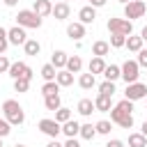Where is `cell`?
Masks as SVG:
<instances>
[{"mask_svg":"<svg viewBox=\"0 0 147 147\" xmlns=\"http://www.w3.org/2000/svg\"><path fill=\"white\" fill-rule=\"evenodd\" d=\"M87 2H90V0H87Z\"/></svg>","mask_w":147,"mask_h":147,"instance_id":"cell-52","label":"cell"},{"mask_svg":"<svg viewBox=\"0 0 147 147\" xmlns=\"http://www.w3.org/2000/svg\"><path fill=\"white\" fill-rule=\"evenodd\" d=\"M64 147H80V142H78L76 138H67V142H64Z\"/></svg>","mask_w":147,"mask_h":147,"instance_id":"cell-42","label":"cell"},{"mask_svg":"<svg viewBox=\"0 0 147 147\" xmlns=\"http://www.w3.org/2000/svg\"><path fill=\"white\" fill-rule=\"evenodd\" d=\"M2 2H5V5H7V7H14V5H16V2H18V0H2Z\"/></svg>","mask_w":147,"mask_h":147,"instance_id":"cell-46","label":"cell"},{"mask_svg":"<svg viewBox=\"0 0 147 147\" xmlns=\"http://www.w3.org/2000/svg\"><path fill=\"white\" fill-rule=\"evenodd\" d=\"M55 76H57V69H55L51 62L41 67V78H44V80H55Z\"/></svg>","mask_w":147,"mask_h":147,"instance_id":"cell-31","label":"cell"},{"mask_svg":"<svg viewBox=\"0 0 147 147\" xmlns=\"http://www.w3.org/2000/svg\"><path fill=\"white\" fill-rule=\"evenodd\" d=\"M76 110H78L83 117H90V115L96 110V106H94V101H92V99H80V101H78V106H76Z\"/></svg>","mask_w":147,"mask_h":147,"instance_id":"cell-18","label":"cell"},{"mask_svg":"<svg viewBox=\"0 0 147 147\" xmlns=\"http://www.w3.org/2000/svg\"><path fill=\"white\" fill-rule=\"evenodd\" d=\"M41 23H44V18H41L34 9H21V11L16 14V25H21V28H32V30H37V28H41Z\"/></svg>","mask_w":147,"mask_h":147,"instance_id":"cell-3","label":"cell"},{"mask_svg":"<svg viewBox=\"0 0 147 147\" xmlns=\"http://www.w3.org/2000/svg\"><path fill=\"white\" fill-rule=\"evenodd\" d=\"M129 147H147V136H142V133H129Z\"/></svg>","mask_w":147,"mask_h":147,"instance_id":"cell-28","label":"cell"},{"mask_svg":"<svg viewBox=\"0 0 147 147\" xmlns=\"http://www.w3.org/2000/svg\"><path fill=\"white\" fill-rule=\"evenodd\" d=\"M9 133H11V124L7 122V117H5V115H0V136H2V138H7Z\"/></svg>","mask_w":147,"mask_h":147,"instance_id":"cell-38","label":"cell"},{"mask_svg":"<svg viewBox=\"0 0 147 147\" xmlns=\"http://www.w3.org/2000/svg\"><path fill=\"white\" fill-rule=\"evenodd\" d=\"M138 76H140V64H138L136 60H126V62L122 64V78H124V83H126V85H129V83H136Z\"/></svg>","mask_w":147,"mask_h":147,"instance_id":"cell-8","label":"cell"},{"mask_svg":"<svg viewBox=\"0 0 147 147\" xmlns=\"http://www.w3.org/2000/svg\"><path fill=\"white\" fill-rule=\"evenodd\" d=\"M106 2H108V0H90V5H92V7H96V9H99V7H103Z\"/></svg>","mask_w":147,"mask_h":147,"instance_id":"cell-43","label":"cell"},{"mask_svg":"<svg viewBox=\"0 0 147 147\" xmlns=\"http://www.w3.org/2000/svg\"><path fill=\"white\" fill-rule=\"evenodd\" d=\"M46 147H64V145H62V142H57V138H51V142H48Z\"/></svg>","mask_w":147,"mask_h":147,"instance_id":"cell-44","label":"cell"},{"mask_svg":"<svg viewBox=\"0 0 147 147\" xmlns=\"http://www.w3.org/2000/svg\"><path fill=\"white\" fill-rule=\"evenodd\" d=\"M142 44H145V41H142V37H140V34H129V37H126V44H124V46H126V48H129L131 53H138V51L142 48Z\"/></svg>","mask_w":147,"mask_h":147,"instance_id":"cell-21","label":"cell"},{"mask_svg":"<svg viewBox=\"0 0 147 147\" xmlns=\"http://www.w3.org/2000/svg\"><path fill=\"white\" fill-rule=\"evenodd\" d=\"M39 131L44 133V136H48V138H57L60 133H62V124L57 122V119H48V117H44V119H39Z\"/></svg>","mask_w":147,"mask_h":147,"instance_id":"cell-6","label":"cell"},{"mask_svg":"<svg viewBox=\"0 0 147 147\" xmlns=\"http://www.w3.org/2000/svg\"><path fill=\"white\" fill-rule=\"evenodd\" d=\"M113 48H122L124 44H126V37L124 34H110V41H108Z\"/></svg>","mask_w":147,"mask_h":147,"instance_id":"cell-37","label":"cell"},{"mask_svg":"<svg viewBox=\"0 0 147 147\" xmlns=\"http://www.w3.org/2000/svg\"><path fill=\"white\" fill-rule=\"evenodd\" d=\"M106 147H124V142H122V140H117V138H113V140H108V142H106Z\"/></svg>","mask_w":147,"mask_h":147,"instance_id":"cell-41","label":"cell"},{"mask_svg":"<svg viewBox=\"0 0 147 147\" xmlns=\"http://www.w3.org/2000/svg\"><path fill=\"white\" fill-rule=\"evenodd\" d=\"M9 67H11V62L7 60V55H0V74H7Z\"/></svg>","mask_w":147,"mask_h":147,"instance_id":"cell-40","label":"cell"},{"mask_svg":"<svg viewBox=\"0 0 147 147\" xmlns=\"http://www.w3.org/2000/svg\"><path fill=\"white\" fill-rule=\"evenodd\" d=\"M94 106H96L99 113H110V108H113V96H108V94H99V96L94 99Z\"/></svg>","mask_w":147,"mask_h":147,"instance_id":"cell-15","label":"cell"},{"mask_svg":"<svg viewBox=\"0 0 147 147\" xmlns=\"http://www.w3.org/2000/svg\"><path fill=\"white\" fill-rule=\"evenodd\" d=\"M7 48H9V37H7V30L0 25V55H5Z\"/></svg>","mask_w":147,"mask_h":147,"instance_id":"cell-36","label":"cell"},{"mask_svg":"<svg viewBox=\"0 0 147 147\" xmlns=\"http://www.w3.org/2000/svg\"><path fill=\"white\" fill-rule=\"evenodd\" d=\"M32 9L44 18V16H53V5H51V0H34L32 2Z\"/></svg>","mask_w":147,"mask_h":147,"instance_id":"cell-13","label":"cell"},{"mask_svg":"<svg viewBox=\"0 0 147 147\" xmlns=\"http://www.w3.org/2000/svg\"><path fill=\"white\" fill-rule=\"evenodd\" d=\"M62 133H64L67 138H76V136L80 133V124H78L76 119H69V122L62 124Z\"/></svg>","mask_w":147,"mask_h":147,"instance_id":"cell-20","label":"cell"},{"mask_svg":"<svg viewBox=\"0 0 147 147\" xmlns=\"http://www.w3.org/2000/svg\"><path fill=\"white\" fill-rule=\"evenodd\" d=\"M60 2H69V0H60Z\"/></svg>","mask_w":147,"mask_h":147,"instance_id":"cell-51","label":"cell"},{"mask_svg":"<svg viewBox=\"0 0 147 147\" xmlns=\"http://www.w3.org/2000/svg\"><path fill=\"white\" fill-rule=\"evenodd\" d=\"M145 11H147V5H145L142 0H131V2L124 5V18H129V21H133V18H142Z\"/></svg>","mask_w":147,"mask_h":147,"instance_id":"cell-5","label":"cell"},{"mask_svg":"<svg viewBox=\"0 0 147 147\" xmlns=\"http://www.w3.org/2000/svg\"><path fill=\"white\" fill-rule=\"evenodd\" d=\"M14 80L16 78H30L32 80V69L25 64V62H11V67H9V71H7Z\"/></svg>","mask_w":147,"mask_h":147,"instance_id":"cell-9","label":"cell"},{"mask_svg":"<svg viewBox=\"0 0 147 147\" xmlns=\"http://www.w3.org/2000/svg\"><path fill=\"white\" fill-rule=\"evenodd\" d=\"M108 51H110V44L108 41H94L92 44V55L103 57V55H108Z\"/></svg>","mask_w":147,"mask_h":147,"instance_id":"cell-26","label":"cell"},{"mask_svg":"<svg viewBox=\"0 0 147 147\" xmlns=\"http://www.w3.org/2000/svg\"><path fill=\"white\" fill-rule=\"evenodd\" d=\"M57 92H60L57 80H46V83L41 85V94H44V96H48V94H57Z\"/></svg>","mask_w":147,"mask_h":147,"instance_id":"cell-30","label":"cell"},{"mask_svg":"<svg viewBox=\"0 0 147 147\" xmlns=\"http://www.w3.org/2000/svg\"><path fill=\"white\" fill-rule=\"evenodd\" d=\"M44 106H46V110H57L60 108V94H48V96H44Z\"/></svg>","mask_w":147,"mask_h":147,"instance_id":"cell-29","label":"cell"},{"mask_svg":"<svg viewBox=\"0 0 147 147\" xmlns=\"http://www.w3.org/2000/svg\"><path fill=\"white\" fill-rule=\"evenodd\" d=\"M69 14H71L69 2H57V5H53V16H55L57 21H67Z\"/></svg>","mask_w":147,"mask_h":147,"instance_id":"cell-14","label":"cell"},{"mask_svg":"<svg viewBox=\"0 0 147 147\" xmlns=\"http://www.w3.org/2000/svg\"><path fill=\"white\" fill-rule=\"evenodd\" d=\"M117 90H115V80H103L101 85H99V94H108V96H113Z\"/></svg>","mask_w":147,"mask_h":147,"instance_id":"cell-32","label":"cell"},{"mask_svg":"<svg viewBox=\"0 0 147 147\" xmlns=\"http://www.w3.org/2000/svg\"><path fill=\"white\" fill-rule=\"evenodd\" d=\"M67 60H69V55L64 53V51H53V57H51V64L60 71V69H67Z\"/></svg>","mask_w":147,"mask_h":147,"instance_id":"cell-16","label":"cell"},{"mask_svg":"<svg viewBox=\"0 0 147 147\" xmlns=\"http://www.w3.org/2000/svg\"><path fill=\"white\" fill-rule=\"evenodd\" d=\"M110 122L122 129H131L133 126V101L122 99L119 103H115L110 108Z\"/></svg>","mask_w":147,"mask_h":147,"instance_id":"cell-1","label":"cell"},{"mask_svg":"<svg viewBox=\"0 0 147 147\" xmlns=\"http://www.w3.org/2000/svg\"><path fill=\"white\" fill-rule=\"evenodd\" d=\"M7 37H9V44H14V46H23V44L28 41L25 28H21V25H14V28H9V30H7Z\"/></svg>","mask_w":147,"mask_h":147,"instance_id":"cell-10","label":"cell"},{"mask_svg":"<svg viewBox=\"0 0 147 147\" xmlns=\"http://www.w3.org/2000/svg\"><path fill=\"white\" fill-rule=\"evenodd\" d=\"M103 78H106V80H117V78H122V67H117V64H108L106 71H103Z\"/></svg>","mask_w":147,"mask_h":147,"instance_id":"cell-25","label":"cell"},{"mask_svg":"<svg viewBox=\"0 0 147 147\" xmlns=\"http://www.w3.org/2000/svg\"><path fill=\"white\" fill-rule=\"evenodd\" d=\"M78 136H80L83 140H92V138L96 136V126L90 124V122H87V124H80V133H78Z\"/></svg>","mask_w":147,"mask_h":147,"instance_id":"cell-27","label":"cell"},{"mask_svg":"<svg viewBox=\"0 0 147 147\" xmlns=\"http://www.w3.org/2000/svg\"><path fill=\"white\" fill-rule=\"evenodd\" d=\"M2 115L7 117V122L11 126H21L25 122V110L16 99H5L2 101Z\"/></svg>","mask_w":147,"mask_h":147,"instance_id":"cell-2","label":"cell"},{"mask_svg":"<svg viewBox=\"0 0 147 147\" xmlns=\"http://www.w3.org/2000/svg\"><path fill=\"white\" fill-rule=\"evenodd\" d=\"M14 90L16 92H28L30 90V78H16L14 80Z\"/></svg>","mask_w":147,"mask_h":147,"instance_id":"cell-35","label":"cell"},{"mask_svg":"<svg viewBox=\"0 0 147 147\" xmlns=\"http://www.w3.org/2000/svg\"><path fill=\"white\" fill-rule=\"evenodd\" d=\"M55 119H57L60 124L69 122V119H71V110H69V108H62V106H60V108L55 110Z\"/></svg>","mask_w":147,"mask_h":147,"instance_id":"cell-34","label":"cell"},{"mask_svg":"<svg viewBox=\"0 0 147 147\" xmlns=\"http://www.w3.org/2000/svg\"><path fill=\"white\" fill-rule=\"evenodd\" d=\"M140 133H142V136H147V119L142 122V129H140Z\"/></svg>","mask_w":147,"mask_h":147,"instance_id":"cell-47","label":"cell"},{"mask_svg":"<svg viewBox=\"0 0 147 147\" xmlns=\"http://www.w3.org/2000/svg\"><path fill=\"white\" fill-rule=\"evenodd\" d=\"M78 85H80L83 90H92V87L96 85V76L90 74V71H87V74H80V76H78Z\"/></svg>","mask_w":147,"mask_h":147,"instance_id":"cell-23","label":"cell"},{"mask_svg":"<svg viewBox=\"0 0 147 147\" xmlns=\"http://www.w3.org/2000/svg\"><path fill=\"white\" fill-rule=\"evenodd\" d=\"M14 147H25V145H14Z\"/></svg>","mask_w":147,"mask_h":147,"instance_id":"cell-50","label":"cell"},{"mask_svg":"<svg viewBox=\"0 0 147 147\" xmlns=\"http://www.w3.org/2000/svg\"><path fill=\"white\" fill-rule=\"evenodd\" d=\"M67 69H69L71 74H80V69H83V57H80V55H69Z\"/></svg>","mask_w":147,"mask_h":147,"instance_id":"cell-24","label":"cell"},{"mask_svg":"<svg viewBox=\"0 0 147 147\" xmlns=\"http://www.w3.org/2000/svg\"><path fill=\"white\" fill-rule=\"evenodd\" d=\"M94 18H96V7H92V5L80 7V11H78V21L80 23L90 25V23H94Z\"/></svg>","mask_w":147,"mask_h":147,"instance_id":"cell-12","label":"cell"},{"mask_svg":"<svg viewBox=\"0 0 147 147\" xmlns=\"http://www.w3.org/2000/svg\"><path fill=\"white\" fill-rule=\"evenodd\" d=\"M67 37L74 39V41H80V39L85 37V23H80V21L69 23V25H67Z\"/></svg>","mask_w":147,"mask_h":147,"instance_id":"cell-11","label":"cell"},{"mask_svg":"<svg viewBox=\"0 0 147 147\" xmlns=\"http://www.w3.org/2000/svg\"><path fill=\"white\" fill-rule=\"evenodd\" d=\"M0 147H2V136H0Z\"/></svg>","mask_w":147,"mask_h":147,"instance_id":"cell-49","label":"cell"},{"mask_svg":"<svg viewBox=\"0 0 147 147\" xmlns=\"http://www.w3.org/2000/svg\"><path fill=\"white\" fill-rule=\"evenodd\" d=\"M94 126H96V133H101V136H108L113 131V122H108V119H99Z\"/></svg>","mask_w":147,"mask_h":147,"instance_id":"cell-33","label":"cell"},{"mask_svg":"<svg viewBox=\"0 0 147 147\" xmlns=\"http://www.w3.org/2000/svg\"><path fill=\"white\" fill-rule=\"evenodd\" d=\"M23 51H25V55H30V57H37V55L41 53V44H39L37 39H28V41L23 44Z\"/></svg>","mask_w":147,"mask_h":147,"instance_id":"cell-22","label":"cell"},{"mask_svg":"<svg viewBox=\"0 0 147 147\" xmlns=\"http://www.w3.org/2000/svg\"><path fill=\"white\" fill-rule=\"evenodd\" d=\"M117 2H122V5H126V2H131V0H117Z\"/></svg>","mask_w":147,"mask_h":147,"instance_id":"cell-48","label":"cell"},{"mask_svg":"<svg viewBox=\"0 0 147 147\" xmlns=\"http://www.w3.org/2000/svg\"><path fill=\"white\" fill-rule=\"evenodd\" d=\"M55 80H57L60 87H69V85H74V74L69 69H60L57 76H55Z\"/></svg>","mask_w":147,"mask_h":147,"instance_id":"cell-19","label":"cell"},{"mask_svg":"<svg viewBox=\"0 0 147 147\" xmlns=\"http://www.w3.org/2000/svg\"><path fill=\"white\" fill-rule=\"evenodd\" d=\"M108 32L110 34H133V23L129 18H108Z\"/></svg>","mask_w":147,"mask_h":147,"instance_id":"cell-4","label":"cell"},{"mask_svg":"<svg viewBox=\"0 0 147 147\" xmlns=\"http://www.w3.org/2000/svg\"><path fill=\"white\" fill-rule=\"evenodd\" d=\"M136 62L147 69V48H140V51H138V60H136Z\"/></svg>","mask_w":147,"mask_h":147,"instance_id":"cell-39","label":"cell"},{"mask_svg":"<svg viewBox=\"0 0 147 147\" xmlns=\"http://www.w3.org/2000/svg\"><path fill=\"white\" fill-rule=\"evenodd\" d=\"M106 67H108V64L103 62V57H99V55H94V57L90 60V64H87V71L96 76V74H103V71H106Z\"/></svg>","mask_w":147,"mask_h":147,"instance_id":"cell-17","label":"cell"},{"mask_svg":"<svg viewBox=\"0 0 147 147\" xmlns=\"http://www.w3.org/2000/svg\"><path fill=\"white\" fill-rule=\"evenodd\" d=\"M140 37H142V41H147V25L140 30Z\"/></svg>","mask_w":147,"mask_h":147,"instance_id":"cell-45","label":"cell"},{"mask_svg":"<svg viewBox=\"0 0 147 147\" xmlns=\"http://www.w3.org/2000/svg\"><path fill=\"white\" fill-rule=\"evenodd\" d=\"M124 99L129 101H140V99H147V85L145 83H129L126 85V92H124Z\"/></svg>","mask_w":147,"mask_h":147,"instance_id":"cell-7","label":"cell"}]
</instances>
